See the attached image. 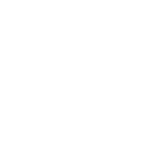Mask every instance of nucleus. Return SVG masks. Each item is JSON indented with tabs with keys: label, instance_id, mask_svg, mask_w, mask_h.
Masks as SVG:
<instances>
[]
</instances>
